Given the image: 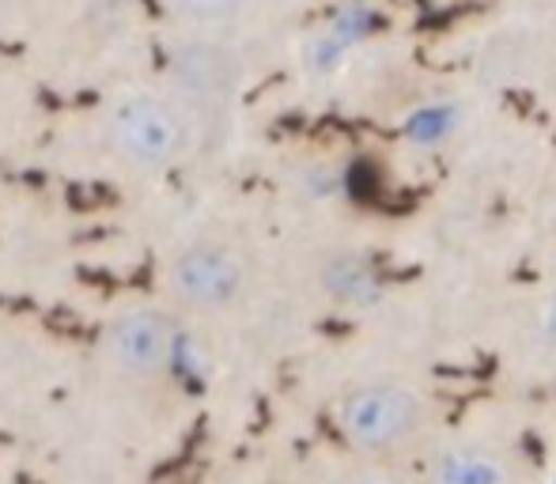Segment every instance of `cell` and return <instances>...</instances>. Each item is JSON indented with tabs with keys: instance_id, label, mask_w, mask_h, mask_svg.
<instances>
[{
	"instance_id": "1",
	"label": "cell",
	"mask_w": 556,
	"mask_h": 484,
	"mask_svg": "<svg viewBox=\"0 0 556 484\" xmlns=\"http://www.w3.org/2000/svg\"><path fill=\"white\" fill-rule=\"evenodd\" d=\"M344 443L367 458H397L425 443L432 428V405L417 386L397 379H375L349 390L337 412Z\"/></svg>"
},
{
	"instance_id": "2",
	"label": "cell",
	"mask_w": 556,
	"mask_h": 484,
	"mask_svg": "<svg viewBox=\"0 0 556 484\" xmlns=\"http://www.w3.org/2000/svg\"><path fill=\"white\" fill-rule=\"evenodd\" d=\"M111 148L117 160L140 175H163L182 160L190 144V122L160 91H125L111 111Z\"/></svg>"
},
{
	"instance_id": "3",
	"label": "cell",
	"mask_w": 556,
	"mask_h": 484,
	"mask_svg": "<svg viewBox=\"0 0 556 484\" xmlns=\"http://www.w3.org/2000/svg\"><path fill=\"white\" fill-rule=\"evenodd\" d=\"M250 269L239 250L224 242H190L167 265V288L178 303L205 315L231 310L247 295Z\"/></svg>"
},
{
	"instance_id": "4",
	"label": "cell",
	"mask_w": 556,
	"mask_h": 484,
	"mask_svg": "<svg viewBox=\"0 0 556 484\" xmlns=\"http://www.w3.org/2000/svg\"><path fill=\"white\" fill-rule=\"evenodd\" d=\"M106 353L114 371L129 379H160L186 364L190 348L175 322L155 307H132L114 318L106 333Z\"/></svg>"
},
{
	"instance_id": "5",
	"label": "cell",
	"mask_w": 556,
	"mask_h": 484,
	"mask_svg": "<svg viewBox=\"0 0 556 484\" xmlns=\"http://www.w3.org/2000/svg\"><path fill=\"white\" fill-rule=\"evenodd\" d=\"M175 80L182 88L186 99H198V103H224L227 95L235 91V61L227 58L224 50L208 42H193L186 50H178L175 58Z\"/></svg>"
},
{
	"instance_id": "6",
	"label": "cell",
	"mask_w": 556,
	"mask_h": 484,
	"mask_svg": "<svg viewBox=\"0 0 556 484\" xmlns=\"http://www.w3.org/2000/svg\"><path fill=\"white\" fill-rule=\"evenodd\" d=\"M375 15L367 4H344L341 12L330 20V27L318 35V42L311 46V65L315 68H333L344 53L352 50L356 42H364L367 30H371Z\"/></svg>"
},
{
	"instance_id": "7",
	"label": "cell",
	"mask_w": 556,
	"mask_h": 484,
	"mask_svg": "<svg viewBox=\"0 0 556 484\" xmlns=\"http://www.w3.org/2000/svg\"><path fill=\"white\" fill-rule=\"evenodd\" d=\"M440 484H507L511 473L500 458L484 455V450H458V455H446L435 470Z\"/></svg>"
},
{
	"instance_id": "8",
	"label": "cell",
	"mask_w": 556,
	"mask_h": 484,
	"mask_svg": "<svg viewBox=\"0 0 556 484\" xmlns=\"http://www.w3.org/2000/svg\"><path fill=\"white\" fill-rule=\"evenodd\" d=\"M254 0H167V8L198 27H216V23L239 20Z\"/></svg>"
},
{
	"instance_id": "9",
	"label": "cell",
	"mask_w": 556,
	"mask_h": 484,
	"mask_svg": "<svg viewBox=\"0 0 556 484\" xmlns=\"http://www.w3.org/2000/svg\"><path fill=\"white\" fill-rule=\"evenodd\" d=\"M326 280L333 284V292L341 295V300H364V292L371 288V272L364 269V265H356L352 257H341V262H333L330 269H326Z\"/></svg>"
}]
</instances>
